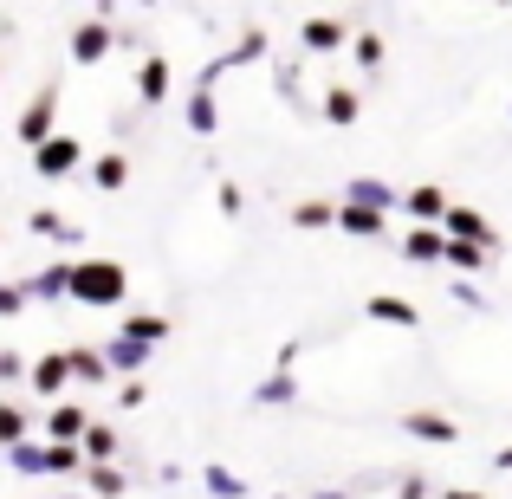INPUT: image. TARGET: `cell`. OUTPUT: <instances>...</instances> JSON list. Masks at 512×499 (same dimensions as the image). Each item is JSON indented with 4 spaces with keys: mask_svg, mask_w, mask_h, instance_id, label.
Returning <instances> with one entry per match:
<instances>
[{
    "mask_svg": "<svg viewBox=\"0 0 512 499\" xmlns=\"http://www.w3.org/2000/svg\"><path fill=\"white\" fill-rule=\"evenodd\" d=\"M124 266L117 260H85V266H72V299L78 305H117L124 299Z\"/></svg>",
    "mask_w": 512,
    "mask_h": 499,
    "instance_id": "6da1fadb",
    "label": "cell"
},
{
    "mask_svg": "<svg viewBox=\"0 0 512 499\" xmlns=\"http://www.w3.org/2000/svg\"><path fill=\"white\" fill-rule=\"evenodd\" d=\"M33 169L59 182L65 169H78V143H72V137H46V143H39V150H33Z\"/></svg>",
    "mask_w": 512,
    "mask_h": 499,
    "instance_id": "7a4b0ae2",
    "label": "cell"
},
{
    "mask_svg": "<svg viewBox=\"0 0 512 499\" xmlns=\"http://www.w3.org/2000/svg\"><path fill=\"white\" fill-rule=\"evenodd\" d=\"M104 52H111V20H85V26L72 33V59H78V65H98Z\"/></svg>",
    "mask_w": 512,
    "mask_h": 499,
    "instance_id": "3957f363",
    "label": "cell"
},
{
    "mask_svg": "<svg viewBox=\"0 0 512 499\" xmlns=\"http://www.w3.org/2000/svg\"><path fill=\"white\" fill-rule=\"evenodd\" d=\"M52 104H59V91H52V85H46V91H39V98H33V111H26V117H20V137H26V143H33V150H39V143H46V137H52Z\"/></svg>",
    "mask_w": 512,
    "mask_h": 499,
    "instance_id": "277c9868",
    "label": "cell"
},
{
    "mask_svg": "<svg viewBox=\"0 0 512 499\" xmlns=\"http://www.w3.org/2000/svg\"><path fill=\"white\" fill-rule=\"evenodd\" d=\"M72 376H78L72 357H39V363H33V389H39V396H59Z\"/></svg>",
    "mask_w": 512,
    "mask_h": 499,
    "instance_id": "5b68a950",
    "label": "cell"
},
{
    "mask_svg": "<svg viewBox=\"0 0 512 499\" xmlns=\"http://www.w3.org/2000/svg\"><path fill=\"white\" fill-rule=\"evenodd\" d=\"M441 227H448L454 240H474V247H480V240H493V227L480 221L474 208H448V221H441Z\"/></svg>",
    "mask_w": 512,
    "mask_h": 499,
    "instance_id": "8992f818",
    "label": "cell"
},
{
    "mask_svg": "<svg viewBox=\"0 0 512 499\" xmlns=\"http://www.w3.org/2000/svg\"><path fill=\"white\" fill-rule=\"evenodd\" d=\"M305 46H312V52H338L344 46V20H305Z\"/></svg>",
    "mask_w": 512,
    "mask_h": 499,
    "instance_id": "52a82bcc",
    "label": "cell"
},
{
    "mask_svg": "<svg viewBox=\"0 0 512 499\" xmlns=\"http://www.w3.org/2000/svg\"><path fill=\"white\" fill-rule=\"evenodd\" d=\"M143 357H150V344H137V337H111V344H104V363H111V370H137Z\"/></svg>",
    "mask_w": 512,
    "mask_h": 499,
    "instance_id": "ba28073f",
    "label": "cell"
},
{
    "mask_svg": "<svg viewBox=\"0 0 512 499\" xmlns=\"http://www.w3.org/2000/svg\"><path fill=\"white\" fill-rule=\"evenodd\" d=\"M137 91H143V104H163V98H169V65H163V59H143Z\"/></svg>",
    "mask_w": 512,
    "mask_h": 499,
    "instance_id": "9c48e42d",
    "label": "cell"
},
{
    "mask_svg": "<svg viewBox=\"0 0 512 499\" xmlns=\"http://www.w3.org/2000/svg\"><path fill=\"white\" fill-rule=\"evenodd\" d=\"M448 247H454V240L435 234V227H415V234H409V260H441Z\"/></svg>",
    "mask_w": 512,
    "mask_h": 499,
    "instance_id": "30bf717a",
    "label": "cell"
},
{
    "mask_svg": "<svg viewBox=\"0 0 512 499\" xmlns=\"http://www.w3.org/2000/svg\"><path fill=\"white\" fill-rule=\"evenodd\" d=\"M33 299H59V292H72V266H46V273H33Z\"/></svg>",
    "mask_w": 512,
    "mask_h": 499,
    "instance_id": "8fae6325",
    "label": "cell"
},
{
    "mask_svg": "<svg viewBox=\"0 0 512 499\" xmlns=\"http://www.w3.org/2000/svg\"><path fill=\"white\" fill-rule=\"evenodd\" d=\"M338 227H344V234H376V227H383V208H363V201H350V208L338 214Z\"/></svg>",
    "mask_w": 512,
    "mask_h": 499,
    "instance_id": "7c38bea8",
    "label": "cell"
},
{
    "mask_svg": "<svg viewBox=\"0 0 512 499\" xmlns=\"http://www.w3.org/2000/svg\"><path fill=\"white\" fill-rule=\"evenodd\" d=\"M85 409H72V402H59V409H52V441H72V435H85Z\"/></svg>",
    "mask_w": 512,
    "mask_h": 499,
    "instance_id": "4fadbf2b",
    "label": "cell"
},
{
    "mask_svg": "<svg viewBox=\"0 0 512 499\" xmlns=\"http://www.w3.org/2000/svg\"><path fill=\"white\" fill-rule=\"evenodd\" d=\"M409 208H415V221H448V201H441V188H415Z\"/></svg>",
    "mask_w": 512,
    "mask_h": 499,
    "instance_id": "5bb4252c",
    "label": "cell"
},
{
    "mask_svg": "<svg viewBox=\"0 0 512 499\" xmlns=\"http://www.w3.org/2000/svg\"><path fill=\"white\" fill-rule=\"evenodd\" d=\"M124 337H137V344H163V337H169V318H150V312H137V318L124 325Z\"/></svg>",
    "mask_w": 512,
    "mask_h": 499,
    "instance_id": "9a60e30c",
    "label": "cell"
},
{
    "mask_svg": "<svg viewBox=\"0 0 512 499\" xmlns=\"http://www.w3.org/2000/svg\"><path fill=\"white\" fill-rule=\"evenodd\" d=\"M409 435H422V441H454V422H448V415H409Z\"/></svg>",
    "mask_w": 512,
    "mask_h": 499,
    "instance_id": "2e32d148",
    "label": "cell"
},
{
    "mask_svg": "<svg viewBox=\"0 0 512 499\" xmlns=\"http://www.w3.org/2000/svg\"><path fill=\"white\" fill-rule=\"evenodd\" d=\"M188 124H195V130H214V124H221V111H214V98H208V85H201V91H195V98H188Z\"/></svg>",
    "mask_w": 512,
    "mask_h": 499,
    "instance_id": "e0dca14e",
    "label": "cell"
},
{
    "mask_svg": "<svg viewBox=\"0 0 512 499\" xmlns=\"http://www.w3.org/2000/svg\"><path fill=\"white\" fill-rule=\"evenodd\" d=\"M370 318H389V325H422L415 305H402V299H370Z\"/></svg>",
    "mask_w": 512,
    "mask_h": 499,
    "instance_id": "ac0fdd59",
    "label": "cell"
},
{
    "mask_svg": "<svg viewBox=\"0 0 512 499\" xmlns=\"http://www.w3.org/2000/svg\"><path fill=\"white\" fill-rule=\"evenodd\" d=\"M91 182H98V188H124L130 182V163H124V156H104V163L91 169Z\"/></svg>",
    "mask_w": 512,
    "mask_h": 499,
    "instance_id": "d6986e66",
    "label": "cell"
},
{
    "mask_svg": "<svg viewBox=\"0 0 512 499\" xmlns=\"http://www.w3.org/2000/svg\"><path fill=\"white\" fill-rule=\"evenodd\" d=\"M350 201H363V208H389L396 195H389L383 182H370V175H363V182H350Z\"/></svg>",
    "mask_w": 512,
    "mask_h": 499,
    "instance_id": "ffe728a7",
    "label": "cell"
},
{
    "mask_svg": "<svg viewBox=\"0 0 512 499\" xmlns=\"http://www.w3.org/2000/svg\"><path fill=\"white\" fill-rule=\"evenodd\" d=\"M20 435H26V415L0 402V448H20Z\"/></svg>",
    "mask_w": 512,
    "mask_h": 499,
    "instance_id": "44dd1931",
    "label": "cell"
},
{
    "mask_svg": "<svg viewBox=\"0 0 512 499\" xmlns=\"http://www.w3.org/2000/svg\"><path fill=\"white\" fill-rule=\"evenodd\" d=\"M292 221H299V227H331L338 214H331L325 201H299V208H292Z\"/></svg>",
    "mask_w": 512,
    "mask_h": 499,
    "instance_id": "7402d4cb",
    "label": "cell"
},
{
    "mask_svg": "<svg viewBox=\"0 0 512 499\" xmlns=\"http://www.w3.org/2000/svg\"><path fill=\"white\" fill-rule=\"evenodd\" d=\"M325 117H331V124H350V117H357V91H331V98H325Z\"/></svg>",
    "mask_w": 512,
    "mask_h": 499,
    "instance_id": "603a6c76",
    "label": "cell"
},
{
    "mask_svg": "<svg viewBox=\"0 0 512 499\" xmlns=\"http://www.w3.org/2000/svg\"><path fill=\"white\" fill-rule=\"evenodd\" d=\"M111 448H117V435H111V428H85V454H91V461H104Z\"/></svg>",
    "mask_w": 512,
    "mask_h": 499,
    "instance_id": "cb8c5ba5",
    "label": "cell"
},
{
    "mask_svg": "<svg viewBox=\"0 0 512 499\" xmlns=\"http://www.w3.org/2000/svg\"><path fill=\"white\" fill-rule=\"evenodd\" d=\"M72 370H78V376H91V383H98V376L111 370V363H104V357H91V350H72Z\"/></svg>",
    "mask_w": 512,
    "mask_h": 499,
    "instance_id": "d4e9b609",
    "label": "cell"
},
{
    "mask_svg": "<svg viewBox=\"0 0 512 499\" xmlns=\"http://www.w3.org/2000/svg\"><path fill=\"white\" fill-rule=\"evenodd\" d=\"M357 59L363 65H383V39H376V33H357Z\"/></svg>",
    "mask_w": 512,
    "mask_h": 499,
    "instance_id": "484cf974",
    "label": "cell"
},
{
    "mask_svg": "<svg viewBox=\"0 0 512 499\" xmlns=\"http://www.w3.org/2000/svg\"><path fill=\"white\" fill-rule=\"evenodd\" d=\"M448 260H454V266H480V247H474V240H454Z\"/></svg>",
    "mask_w": 512,
    "mask_h": 499,
    "instance_id": "4316f807",
    "label": "cell"
},
{
    "mask_svg": "<svg viewBox=\"0 0 512 499\" xmlns=\"http://www.w3.org/2000/svg\"><path fill=\"white\" fill-rule=\"evenodd\" d=\"M208 487H214V493H221V499H240V493H247V487H240V480H234V474H208Z\"/></svg>",
    "mask_w": 512,
    "mask_h": 499,
    "instance_id": "83f0119b",
    "label": "cell"
},
{
    "mask_svg": "<svg viewBox=\"0 0 512 499\" xmlns=\"http://www.w3.org/2000/svg\"><path fill=\"white\" fill-rule=\"evenodd\" d=\"M286 396H292V376H273V383L260 389V402H286Z\"/></svg>",
    "mask_w": 512,
    "mask_h": 499,
    "instance_id": "f1b7e54d",
    "label": "cell"
},
{
    "mask_svg": "<svg viewBox=\"0 0 512 499\" xmlns=\"http://www.w3.org/2000/svg\"><path fill=\"white\" fill-rule=\"evenodd\" d=\"M91 480H98V493H124V480H117L111 467H91Z\"/></svg>",
    "mask_w": 512,
    "mask_h": 499,
    "instance_id": "f546056e",
    "label": "cell"
},
{
    "mask_svg": "<svg viewBox=\"0 0 512 499\" xmlns=\"http://www.w3.org/2000/svg\"><path fill=\"white\" fill-rule=\"evenodd\" d=\"M20 299H26V292H13V286H0V312H20Z\"/></svg>",
    "mask_w": 512,
    "mask_h": 499,
    "instance_id": "4dcf8cb0",
    "label": "cell"
},
{
    "mask_svg": "<svg viewBox=\"0 0 512 499\" xmlns=\"http://www.w3.org/2000/svg\"><path fill=\"white\" fill-rule=\"evenodd\" d=\"M448 499H480V493H448Z\"/></svg>",
    "mask_w": 512,
    "mask_h": 499,
    "instance_id": "1f68e13d",
    "label": "cell"
},
{
    "mask_svg": "<svg viewBox=\"0 0 512 499\" xmlns=\"http://www.w3.org/2000/svg\"><path fill=\"white\" fill-rule=\"evenodd\" d=\"M0 78H7V72H0Z\"/></svg>",
    "mask_w": 512,
    "mask_h": 499,
    "instance_id": "d6a6232c",
    "label": "cell"
}]
</instances>
